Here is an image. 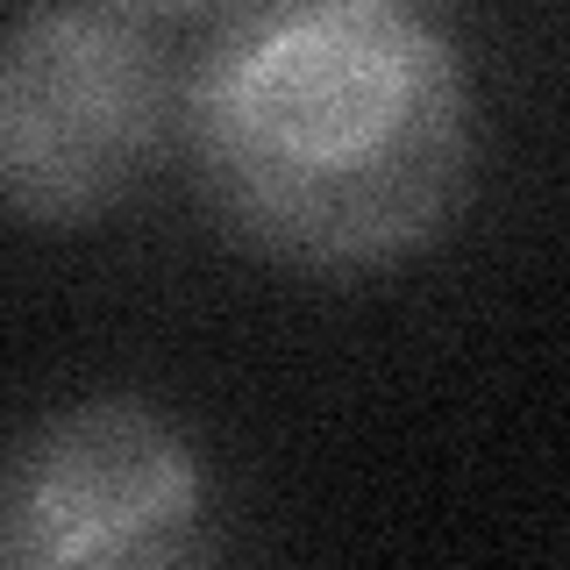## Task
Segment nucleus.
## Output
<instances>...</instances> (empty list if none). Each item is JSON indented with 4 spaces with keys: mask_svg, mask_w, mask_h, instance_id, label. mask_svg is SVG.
Masks as SVG:
<instances>
[{
    "mask_svg": "<svg viewBox=\"0 0 570 570\" xmlns=\"http://www.w3.org/2000/svg\"><path fill=\"white\" fill-rule=\"evenodd\" d=\"M165 58L129 8H29L0 58V178L36 222H86L165 142Z\"/></svg>",
    "mask_w": 570,
    "mask_h": 570,
    "instance_id": "obj_3",
    "label": "nucleus"
},
{
    "mask_svg": "<svg viewBox=\"0 0 570 570\" xmlns=\"http://www.w3.org/2000/svg\"><path fill=\"white\" fill-rule=\"evenodd\" d=\"M471 142L463 58L392 0L228 14L186 86V150L214 222L299 272L421 249L471 186Z\"/></svg>",
    "mask_w": 570,
    "mask_h": 570,
    "instance_id": "obj_1",
    "label": "nucleus"
},
{
    "mask_svg": "<svg viewBox=\"0 0 570 570\" xmlns=\"http://www.w3.org/2000/svg\"><path fill=\"white\" fill-rule=\"evenodd\" d=\"M0 570H214L193 442L142 400H79L8 456Z\"/></svg>",
    "mask_w": 570,
    "mask_h": 570,
    "instance_id": "obj_2",
    "label": "nucleus"
}]
</instances>
